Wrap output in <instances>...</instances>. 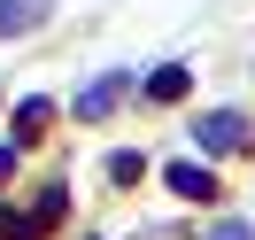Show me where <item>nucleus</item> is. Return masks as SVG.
I'll use <instances>...</instances> for the list:
<instances>
[{
  "instance_id": "f257e3e1",
  "label": "nucleus",
  "mask_w": 255,
  "mask_h": 240,
  "mask_svg": "<svg viewBox=\"0 0 255 240\" xmlns=\"http://www.w3.org/2000/svg\"><path fill=\"white\" fill-rule=\"evenodd\" d=\"M193 140H201L209 155H232V147H248V116L217 109V116H201V124H193Z\"/></svg>"
},
{
  "instance_id": "f03ea898",
  "label": "nucleus",
  "mask_w": 255,
  "mask_h": 240,
  "mask_svg": "<svg viewBox=\"0 0 255 240\" xmlns=\"http://www.w3.org/2000/svg\"><path fill=\"white\" fill-rule=\"evenodd\" d=\"M54 0H0V39H23L31 23H47Z\"/></svg>"
},
{
  "instance_id": "7ed1b4c3",
  "label": "nucleus",
  "mask_w": 255,
  "mask_h": 240,
  "mask_svg": "<svg viewBox=\"0 0 255 240\" xmlns=\"http://www.w3.org/2000/svg\"><path fill=\"white\" fill-rule=\"evenodd\" d=\"M170 194L178 202H217V178H209L201 163H170Z\"/></svg>"
},
{
  "instance_id": "20e7f679",
  "label": "nucleus",
  "mask_w": 255,
  "mask_h": 240,
  "mask_svg": "<svg viewBox=\"0 0 255 240\" xmlns=\"http://www.w3.org/2000/svg\"><path fill=\"white\" fill-rule=\"evenodd\" d=\"M116 101H124V78H93V85H85V93H78V116H85V124H93V116H109Z\"/></svg>"
},
{
  "instance_id": "39448f33",
  "label": "nucleus",
  "mask_w": 255,
  "mask_h": 240,
  "mask_svg": "<svg viewBox=\"0 0 255 240\" xmlns=\"http://www.w3.org/2000/svg\"><path fill=\"white\" fill-rule=\"evenodd\" d=\"M186 85H193L186 70H178V62H162L155 78H147V101H178V93H186Z\"/></svg>"
},
{
  "instance_id": "423d86ee",
  "label": "nucleus",
  "mask_w": 255,
  "mask_h": 240,
  "mask_svg": "<svg viewBox=\"0 0 255 240\" xmlns=\"http://www.w3.org/2000/svg\"><path fill=\"white\" fill-rule=\"evenodd\" d=\"M39 124H47V101H23V109H16V132H23V140H31Z\"/></svg>"
},
{
  "instance_id": "0eeeda50",
  "label": "nucleus",
  "mask_w": 255,
  "mask_h": 240,
  "mask_svg": "<svg viewBox=\"0 0 255 240\" xmlns=\"http://www.w3.org/2000/svg\"><path fill=\"white\" fill-rule=\"evenodd\" d=\"M139 171H147V163H139V155H131V147H124V155H116V163H109V178H116V186H131V178H139Z\"/></svg>"
},
{
  "instance_id": "6e6552de",
  "label": "nucleus",
  "mask_w": 255,
  "mask_h": 240,
  "mask_svg": "<svg viewBox=\"0 0 255 240\" xmlns=\"http://www.w3.org/2000/svg\"><path fill=\"white\" fill-rule=\"evenodd\" d=\"M209 240H255V233H248V225L232 217V225H217V233H209Z\"/></svg>"
},
{
  "instance_id": "1a4fd4ad",
  "label": "nucleus",
  "mask_w": 255,
  "mask_h": 240,
  "mask_svg": "<svg viewBox=\"0 0 255 240\" xmlns=\"http://www.w3.org/2000/svg\"><path fill=\"white\" fill-rule=\"evenodd\" d=\"M8 171H16V147H0V178H8Z\"/></svg>"
}]
</instances>
